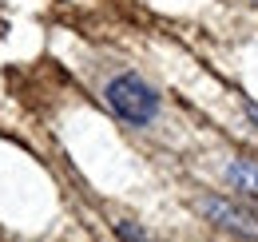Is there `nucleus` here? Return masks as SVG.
<instances>
[{"label": "nucleus", "mask_w": 258, "mask_h": 242, "mask_svg": "<svg viewBox=\"0 0 258 242\" xmlns=\"http://www.w3.org/2000/svg\"><path fill=\"white\" fill-rule=\"evenodd\" d=\"M115 230H119V238H123V242H147V234H143V230H131L127 222H119Z\"/></svg>", "instance_id": "obj_4"}, {"label": "nucleus", "mask_w": 258, "mask_h": 242, "mask_svg": "<svg viewBox=\"0 0 258 242\" xmlns=\"http://www.w3.org/2000/svg\"><path fill=\"white\" fill-rule=\"evenodd\" d=\"M230 191H238L242 199H258V163L254 159H230L223 171Z\"/></svg>", "instance_id": "obj_3"}, {"label": "nucleus", "mask_w": 258, "mask_h": 242, "mask_svg": "<svg viewBox=\"0 0 258 242\" xmlns=\"http://www.w3.org/2000/svg\"><path fill=\"white\" fill-rule=\"evenodd\" d=\"M246 115H250V119L258 123V103H246Z\"/></svg>", "instance_id": "obj_5"}, {"label": "nucleus", "mask_w": 258, "mask_h": 242, "mask_svg": "<svg viewBox=\"0 0 258 242\" xmlns=\"http://www.w3.org/2000/svg\"><path fill=\"white\" fill-rule=\"evenodd\" d=\"M103 95H107V107L131 127H143V123H151L159 115V91L135 72H123V76L107 80Z\"/></svg>", "instance_id": "obj_1"}, {"label": "nucleus", "mask_w": 258, "mask_h": 242, "mask_svg": "<svg viewBox=\"0 0 258 242\" xmlns=\"http://www.w3.org/2000/svg\"><path fill=\"white\" fill-rule=\"evenodd\" d=\"M199 211L207 214L215 226H223L230 234H242V238H258V214L238 207L234 199H203Z\"/></svg>", "instance_id": "obj_2"}, {"label": "nucleus", "mask_w": 258, "mask_h": 242, "mask_svg": "<svg viewBox=\"0 0 258 242\" xmlns=\"http://www.w3.org/2000/svg\"><path fill=\"white\" fill-rule=\"evenodd\" d=\"M254 4H258V0H254Z\"/></svg>", "instance_id": "obj_6"}]
</instances>
